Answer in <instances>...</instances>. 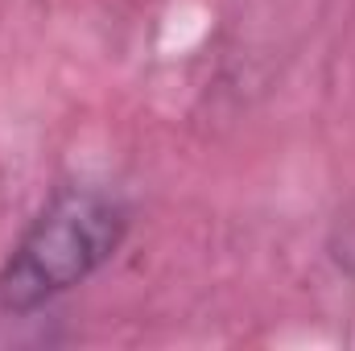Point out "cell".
Wrapping results in <instances>:
<instances>
[{
    "label": "cell",
    "instance_id": "obj_1",
    "mask_svg": "<svg viewBox=\"0 0 355 351\" xmlns=\"http://www.w3.org/2000/svg\"><path fill=\"white\" fill-rule=\"evenodd\" d=\"M124 236L128 211L120 198L95 186H62L12 244L0 268V306L29 314L54 302L99 273L120 252Z\"/></svg>",
    "mask_w": 355,
    "mask_h": 351
}]
</instances>
